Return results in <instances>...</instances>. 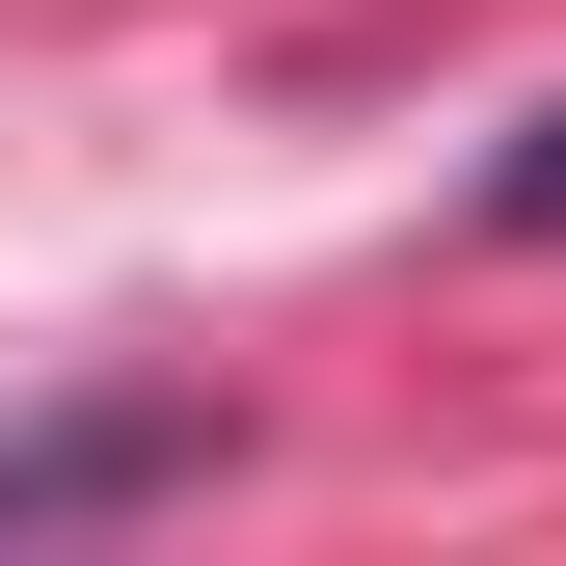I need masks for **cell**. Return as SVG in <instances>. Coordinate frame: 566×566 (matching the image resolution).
<instances>
[{
	"label": "cell",
	"instance_id": "obj_1",
	"mask_svg": "<svg viewBox=\"0 0 566 566\" xmlns=\"http://www.w3.org/2000/svg\"><path fill=\"white\" fill-rule=\"evenodd\" d=\"M189 459H217V405H189V378L28 405V432H0V539H28V513H135V485H189Z\"/></svg>",
	"mask_w": 566,
	"mask_h": 566
},
{
	"label": "cell",
	"instance_id": "obj_2",
	"mask_svg": "<svg viewBox=\"0 0 566 566\" xmlns=\"http://www.w3.org/2000/svg\"><path fill=\"white\" fill-rule=\"evenodd\" d=\"M485 243H566V108L513 135V163H485Z\"/></svg>",
	"mask_w": 566,
	"mask_h": 566
}]
</instances>
